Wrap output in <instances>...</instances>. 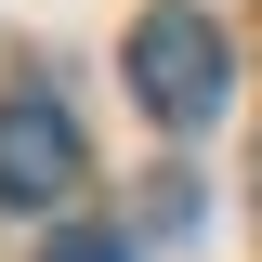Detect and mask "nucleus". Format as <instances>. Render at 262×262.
I'll return each mask as SVG.
<instances>
[{"instance_id": "2", "label": "nucleus", "mask_w": 262, "mask_h": 262, "mask_svg": "<svg viewBox=\"0 0 262 262\" xmlns=\"http://www.w3.org/2000/svg\"><path fill=\"white\" fill-rule=\"evenodd\" d=\"M79 184V118L53 92H13L0 105V210H53Z\"/></svg>"}, {"instance_id": "3", "label": "nucleus", "mask_w": 262, "mask_h": 262, "mask_svg": "<svg viewBox=\"0 0 262 262\" xmlns=\"http://www.w3.org/2000/svg\"><path fill=\"white\" fill-rule=\"evenodd\" d=\"M39 262H131V236H105V223H53V236H39Z\"/></svg>"}, {"instance_id": "1", "label": "nucleus", "mask_w": 262, "mask_h": 262, "mask_svg": "<svg viewBox=\"0 0 262 262\" xmlns=\"http://www.w3.org/2000/svg\"><path fill=\"white\" fill-rule=\"evenodd\" d=\"M118 66H131V92H144V118H158V131H210V118H223V92H236V53H223V27H210L196 0L131 13Z\"/></svg>"}]
</instances>
